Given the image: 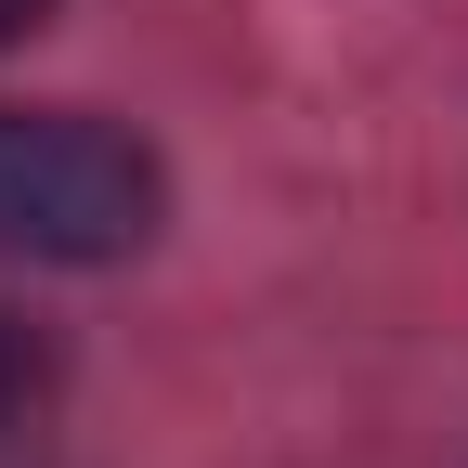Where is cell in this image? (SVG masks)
<instances>
[{"mask_svg":"<svg viewBox=\"0 0 468 468\" xmlns=\"http://www.w3.org/2000/svg\"><path fill=\"white\" fill-rule=\"evenodd\" d=\"M156 156L104 117L0 104V261H131L156 234Z\"/></svg>","mask_w":468,"mask_h":468,"instance_id":"obj_1","label":"cell"},{"mask_svg":"<svg viewBox=\"0 0 468 468\" xmlns=\"http://www.w3.org/2000/svg\"><path fill=\"white\" fill-rule=\"evenodd\" d=\"M27 390H39V338H27L14 313H0V430L27 417Z\"/></svg>","mask_w":468,"mask_h":468,"instance_id":"obj_2","label":"cell"},{"mask_svg":"<svg viewBox=\"0 0 468 468\" xmlns=\"http://www.w3.org/2000/svg\"><path fill=\"white\" fill-rule=\"evenodd\" d=\"M39 14H52V0H0V39H27V27H39Z\"/></svg>","mask_w":468,"mask_h":468,"instance_id":"obj_3","label":"cell"}]
</instances>
